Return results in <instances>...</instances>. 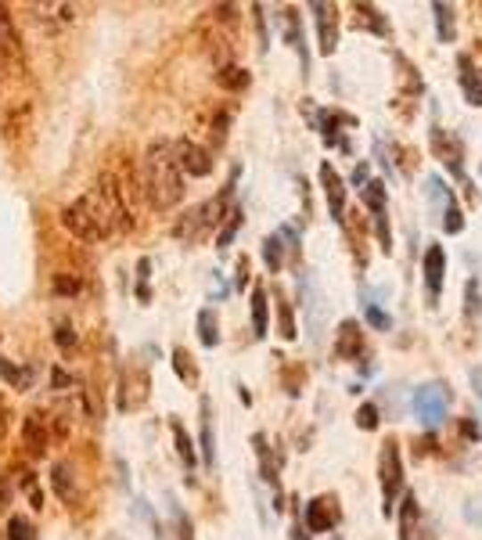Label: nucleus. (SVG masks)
I'll use <instances>...</instances> for the list:
<instances>
[{
	"label": "nucleus",
	"instance_id": "46",
	"mask_svg": "<svg viewBox=\"0 0 482 540\" xmlns=\"http://www.w3.org/2000/svg\"><path fill=\"white\" fill-rule=\"evenodd\" d=\"M471 389H475V393H478V400H482V368H475V372H471Z\"/></svg>",
	"mask_w": 482,
	"mask_h": 540
},
{
	"label": "nucleus",
	"instance_id": "7",
	"mask_svg": "<svg viewBox=\"0 0 482 540\" xmlns=\"http://www.w3.org/2000/svg\"><path fill=\"white\" fill-rule=\"evenodd\" d=\"M429 199H432L436 209L446 213V217H443V231H446V234H461V231H464V217H461V206L453 202L450 188L443 184V176H429Z\"/></svg>",
	"mask_w": 482,
	"mask_h": 540
},
{
	"label": "nucleus",
	"instance_id": "6",
	"mask_svg": "<svg viewBox=\"0 0 482 540\" xmlns=\"http://www.w3.org/2000/svg\"><path fill=\"white\" fill-rule=\"evenodd\" d=\"M0 65H12L15 72L26 69V54H22V37L15 29L12 12L0 4Z\"/></svg>",
	"mask_w": 482,
	"mask_h": 540
},
{
	"label": "nucleus",
	"instance_id": "42",
	"mask_svg": "<svg viewBox=\"0 0 482 540\" xmlns=\"http://www.w3.org/2000/svg\"><path fill=\"white\" fill-rule=\"evenodd\" d=\"M51 389H58V393H65V389H79V386L72 382V375H69L65 368H54V372H51Z\"/></svg>",
	"mask_w": 482,
	"mask_h": 540
},
{
	"label": "nucleus",
	"instance_id": "26",
	"mask_svg": "<svg viewBox=\"0 0 482 540\" xmlns=\"http://www.w3.org/2000/svg\"><path fill=\"white\" fill-rule=\"evenodd\" d=\"M173 368H176V375H180L187 386H195V382H199V368H195V360H191V353H187L184 346H176V349H173Z\"/></svg>",
	"mask_w": 482,
	"mask_h": 540
},
{
	"label": "nucleus",
	"instance_id": "37",
	"mask_svg": "<svg viewBox=\"0 0 482 540\" xmlns=\"http://www.w3.org/2000/svg\"><path fill=\"white\" fill-rule=\"evenodd\" d=\"M464 314L468 317H478V310H482V296H478V282L475 278H468V285H464Z\"/></svg>",
	"mask_w": 482,
	"mask_h": 540
},
{
	"label": "nucleus",
	"instance_id": "34",
	"mask_svg": "<svg viewBox=\"0 0 482 540\" xmlns=\"http://www.w3.org/2000/svg\"><path fill=\"white\" fill-rule=\"evenodd\" d=\"M19 487H22V494L29 497V504L40 511V508H44V494H40V483H37V476H33V472H19Z\"/></svg>",
	"mask_w": 482,
	"mask_h": 540
},
{
	"label": "nucleus",
	"instance_id": "13",
	"mask_svg": "<svg viewBox=\"0 0 482 540\" xmlns=\"http://www.w3.org/2000/svg\"><path fill=\"white\" fill-rule=\"evenodd\" d=\"M29 15L37 26H44L47 33L69 29L76 22V8L72 4H29Z\"/></svg>",
	"mask_w": 482,
	"mask_h": 540
},
{
	"label": "nucleus",
	"instance_id": "4",
	"mask_svg": "<svg viewBox=\"0 0 482 540\" xmlns=\"http://www.w3.org/2000/svg\"><path fill=\"white\" fill-rule=\"evenodd\" d=\"M148 393H151V379L144 368H127L123 379H119V411H141L148 404Z\"/></svg>",
	"mask_w": 482,
	"mask_h": 540
},
{
	"label": "nucleus",
	"instance_id": "25",
	"mask_svg": "<svg viewBox=\"0 0 482 540\" xmlns=\"http://www.w3.org/2000/svg\"><path fill=\"white\" fill-rule=\"evenodd\" d=\"M432 12H436L439 40H443V44H453V37H457V26H453V4H432Z\"/></svg>",
	"mask_w": 482,
	"mask_h": 540
},
{
	"label": "nucleus",
	"instance_id": "28",
	"mask_svg": "<svg viewBox=\"0 0 482 540\" xmlns=\"http://www.w3.org/2000/svg\"><path fill=\"white\" fill-rule=\"evenodd\" d=\"M169 429H173V439H176V454H180V462H184L187 469H195V446H191L184 425H180V421H169Z\"/></svg>",
	"mask_w": 482,
	"mask_h": 540
},
{
	"label": "nucleus",
	"instance_id": "36",
	"mask_svg": "<svg viewBox=\"0 0 482 540\" xmlns=\"http://www.w3.org/2000/svg\"><path fill=\"white\" fill-rule=\"evenodd\" d=\"M15 487H19V469H8L4 476H0V508H8V504H12Z\"/></svg>",
	"mask_w": 482,
	"mask_h": 540
},
{
	"label": "nucleus",
	"instance_id": "40",
	"mask_svg": "<svg viewBox=\"0 0 482 540\" xmlns=\"http://www.w3.org/2000/svg\"><path fill=\"white\" fill-rule=\"evenodd\" d=\"M356 425L367 429V432H374V429H378V407H374V404H364V407L356 411Z\"/></svg>",
	"mask_w": 482,
	"mask_h": 540
},
{
	"label": "nucleus",
	"instance_id": "10",
	"mask_svg": "<svg viewBox=\"0 0 482 540\" xmlns=\"http://www.w3.org/2000/svg\"><path fill=\"white\" fill-rule=\"evenodd\" d=\"M339 519H342L339 501L328 497V494H321V497H314V501L306 504V529H310V533H331V529L339 526Z\"/></svg>",
	"mask_w": 482,
	"mask_h": 540
},
{
	"label": "nucleus",
	"instance_id": "19",
	"mask_svg": "<svg viewBox=\"0 0 482 540\" xmlns=\"http://www.w3.org/2000/svg\"><path fill=\"white\" fill-rule=\"evenodd\" d=\"M457 65H461V90H464V102L475 105V109H482V76L471 69L468 54H461Z\"/></svg>",
	"mask_w": 482,
	"mask_h": 540
},
{
	"label": "nucleus",
	"instance_id": "30",
	"mask_svg": "<svg viewBox=\"0 0 482 540\" xmlns=\"http://www.w3.org/2000/svg\"><path fill=\"white\" fill-rule=\"evenodd\" d=\"M277 296V317H281V339H296L299 331H296V321H292V303H288L281 292H274Z\"/></svg>",
	"mask_w": 482,
	"mask_h": 540
},
{
	"label": "nucleus",
	"instance_id": "50",
	"mask_svg": "<svg viewBox=\"0 0 482 540\" xmlns=\"http://www.w3.org/2000/svg\"><path fill=\"white\" fill-rule=\"evenodd\" d=\"M0 69H4V65H0Z\"/></svg>",
	"mask_w": 482,
	"mask_h": 540
},
{
	"label": "nucleus",
	"instance_id": "39",
	"mask_svg": "<svg viewBox=\"0 0 482 540\" xmlns=\"http://www.w3.org/2000/svg\"><path fill=\"white\" fill-rule=\"evenodd\" d=\"M238 227H241V213H238V209H231V220L220 227V238H216V241H220V249H227V245H231V238H234V231H238Z\"/></svg>",
	"mask_w": 482,
	"mask_h": 540
},
{
	"label": "nucleus",
	"instance_id": "20",
	"mask_svg": "<svg viewBox=\"0 0 482 540\" xmlns=\"http://www.w3.org/2000/svg\"><path fill=\"white\" fill-rule=\"evenodd\" d=\"M51 487H54V494L61 497V501H76V476H72V465L69 462H58L54 469H51Z\"/></svg>",
	"mask_w": 482,
	"mask_h": 540
},
{
	"label": "nucleus",
	"instance_id": "32",
	"mask_svg": "<svg viewBox=\"0 0 482 540\" xmlns=\"http://www.w3.org/2000/svg\"><path fill=\"white\" fill-rule=\"evenodd\" d=\"M47 436H51V443H65L69 439V414L65 411L47 414Z\"/></svg>",
	"mask_w": 482,
	"mask_h": 540
},
{
	"label": "nucleus",
	"instance_id": "22",
	"mask_svg": "<svg viewBox=\"0 0 482 540\" xmlns=\"http://www.w3.org/2000/svg\"><path fill=\"white\" fill-rule=\"evenodd\" d=\"M216 83L224 86V90H231V94H238V90H245L249 86V72L241 69V65H224V69H216Z\"/></svg>",
	"mask_w": 482,
	"mask_h": 540
},
{
	"label": "nucleus",
	"instance_id": "24",
	"mask_svg": "<svg viewBox=\"0 0 482 540\" xmlns=\"http://www.w3.org/2000/svg\"><path fill=\"white\" fill-rule=\"evenodd\" d=\"M364 202L371 209V220L374 217H389V213H385V184H381V180H367V184H364Z\"/></svg>",
	"mask_w": 482,
	"mask_h": 540
},
{
	"label": "nucleus",
	"instance_id": "31",
	"mask_svg": "<svg viewBox=\"0 0 482 540\" xmlns=\"http://www.w3.org/2000/svg\"><path fill=\"white\" fill-rule=\"evenodd\" d=\"M199 339H202V346H216V342H220L216 314H213V310H202V314H199Z\"/></svg>",
	"mask_w": 482,
	"mask_h": 540
},
{
	"label": "nucleus",
	"instance_id": "1",
	"mask_svg": "<svg viewBox=\"0 0 482 540\" xmlns=\"http://www.w3.org/2000/svg\"><path fill=\"white\" fill-rule=\"evenodd\" d=\"M61 227L76 241H86V245L109 241L116 234H130L137 227V209L123 195L116 169H105L98 180H94V188L86 195L72 199L61 209Z\"/></svg>",
	"mask_w": 482,
	"mask_h": 540
},
{
	"label": "nucleus",
	"instance_id": "17",
	"mask_svg": "<svg viewBox=\"0 0 482 540\" xmlns=\"http://www.w3.org/2000/svg\"><path fill=\"white\" fill-rule=\"evenodd\" d=\"M335 353H339L342 360H356V356L364 353V335H360V324H356V321H342V324H339Z\"/></svg>",
	"mask_w": 482,
	"mask_h": 540
},
{
	"label": "nucleus",
	"instance_id": "38",
	"mask_svg": "<svg viewBox=\"0 0 482 540\" xmlns=\"http://www.w3.org/2000/svg\"><path fill=\"white\" fill-rule=\"evenodd\" d=\"M367 321H371V328H378V331H389V328H393V317L385 314V310H378L374 303H367Z\"/></svg>",
	"mask_w": 482,
	"mask_h": 540
},
{
	"label": "nucleus",
	"instance_id": "23",
	"mask_svg": "<svg viewBox=\"0 0 482 540\" xmlns=\"http://www.w3.org/2000/svg\"><path fill=\"white\" fill-rule=\"evenodd\" d=\"M0 379H4L12 389H29V382H33V372H29V368H15L12 360H4V356H0Z\"/></svg>",
	"mask_w": 482,
	"mask_h": 540
},
{
	"label": "nucleus",
	"instance_id": "11",
	"mask_svg": "<svg viewBox=\"0 0 482 540\" xmlns=\"http://www.w3.org/2000/svg\"><path fill=\"white\" fill-rule=\"evenodd\" d=\"M310 12L317 19L321 54H335V47H339V8L335 4H310Z\"/></svg>",
	"mask_w": 482,
	"mask_h": 540
},
{
	"label": "nucleus",
	"instance_id": "27",
	"mask_svg": "<svg viewBox=\"0 0 482 540\" xmlns=\"http://www.w3.org/2000/svg\"><path fill=\"white\" fill-rule=\"evenodd\" d=\"M252 328H256L259 339L266 335V289L263 285L252 289Z\"/></svg>",
	"mask_w": 482,
	"mask_h": 540
},
{
	"label": "nucleus",
	"instance_id": "21",
	"mask_svg": "<svg viewBox=\"0 0 482 540\" xmlns=\"http://www.w3.org/2000/svg\"><path fill=\"white\" fill-rule=\"evenodd\" d=\"M418 497L404 494V508H400V540H414L418 533Z\"/></svg>",
	"mask_w": 482,
	"mask_h": 540
},
{
	"label": "nucleus",
	"instance_id": "3",
	"mask_svg": "<svg viewBox=\"0 0 482 540\" xmlns=\"http://www.w3.org/2000/svg\"><path fill=\"white\" fill-rule=\"evenodd\" d=\"M378 476H381V511L393 515L396 497L404 494V465H400V443L385 439L381 458H378Z\"/></svg>",
	"mask_w": 482,
	"mask_h": 540
},
{
	"label": "nucleus",
	"instance_id": "8",
	"mask_svg": "<svg viewBox=\"0 0 482 540\" xmlns=\"http://www.w3.org/2000/svg\"><path fill=\"white\" fill-rule=\"evenodd\" d=\"M446 386H421L418 393H414V411H418V418L429 425V429H436L443 418H446Z\"/></svg>",
	"mask_w": 482,
	"mask_h": 540
},
{
	"label": "nucleus",
	"instance_id": "33",
	"mask_svg": "<svg viewBox=\"0 0 482 540\" xmlns=\"http://www.w3.org/2000/svg\"><path fill=\"white\" fill-rule=\"evenodd\" d=\"M8 540H37V526L26 515H12L8 522Z\"/></svg>",
	"mask_w": 482,
	"mask_h": 540
},
{
	"label": "nucleus",
	"instance_id": "9",
	"mask_svg": "<svg viewBox=\"0 0 482 540\" xmlns=\"http://www.w3.org/2000/svg\"><path fill=\"white\" fill-rule=\"evenodd\" d=\"M22 446L26 454L37 462L51 450V436H47V414L44 411H29L26 421H22Z\"/></svg>",
	"mask_w": 482,
	"mask_h": 540
},
{
	"label": "nucleus",
	"instance_id": "29",
	"mask_svg": "<svg viewBox=\"0 0 482 540\" xmlns=\"http://www.w3.org/2000/svg\"><path fill=\"white\" fill-rule=\"evenodd\" d=\"M202 454L206 465L216 462V446H213V421H209V400H202Z\"/></svg>",
	"mask_w": 482,
	"mask_h": 540
},
{
	"label": "nucleus",
	"instance_id": "16",
	"mask_svg": "<svg viewBox=\"0 0 482 540\" xmlns=\"http://www.w3.org/2000/svg\"><path fill=\"white\" fill-rule=\"evenodd\" d=\"M432 148H436L439 159H446V169L461 176V159H464L461 141H457L450 130H439V127H436V130H432Z\"/></svg>",
	"mask_w": 482,
	"mask_h": 540
},
{
	"label": "nucleus",
	"instance_id": "2",
	"mask_svg": "<svg viewBox=\"0 0 482 540\" xmlns=\"http://www.w3.org/2000/svg\"><path fill=\"white\" fill-rule=\"evenodd\" d=\"M137 184H141V195L148 199L151 209L169 213L173 206H180V199H184V173H180V166H176L173 141L159 137V141H151V144L144 148Z\"/></svg>",
	"mask_w": 482,
	"mask_h": 540
},
{
	"label": "nucleus",
	"instance_id": "49",
	"mask_svg": "<svg viewBox=\"0 0 482 540\" xmlns=\"http://www.w3.org/2000/svg\"><path fill=\"white\" fill-rule=\"evenodd\" d=\"M292 540H310V529H306V526H299V522H296V529H292Z\"/></svg>",
	"mask_w": 482,
	"mask_h": 540
},
{
	"label": "nucleus",
	"instance_id": "41",
	"mask_svg": "<svg viewBox=\"0 0 482 540\" xmlns=\"http://www.w3.org/2000/svg\"><path fill=\"white\" fill-rule=\"evenodd\" d=\"M54 292L58 296H76L79 292V278L76 274H58L54 278Z\"/></svg>",
	"mask_w": 482,
	"mask_h": 540
},
{
	"label": "nucleus",
	"instance_id": "18",
	"mask_svg": "<svg viewBox=\"0 0 482 540\" xmlns=\"http://www.w3.org/2000/svg\"><path fill=\"white\" fill-rule=\"evenodd\" d=\"M353 26L356 29H371L374 37H389V22H385V15H378L374 4H353Z\"/></svg>",
	"mask_w": 482,
	"mask_h": 540
},
{
	"label": "nucleus",
	"instance_id": "14",
	"mask_svg": "<svg viewBox=\"0 0 482 540\" xmlns=\"http://www.w3.org/2000/svg\"><path fill=\"white\" fill-rule=\"evenodd\" d=\"M29 116H33V105L26 98H12L8 105H0V127H4V134L12 141L29 127Z\"/></svg>",
	"mask_w": 482,
	"mask_h": 540
},
{
	"label": "nucleus",
	"instance_id": "47",
	"mask_svg": "<svg viewBox=\"0 0 482 540\" xmlns=\"http://www.w3.org/2000/svg\"><path fill=\"white\" fill-rule=\"evenodd\" d=\"M461 432L471 436V439H478V425H475V421H461Z\"/></svg>",
	"mask_w": 482,
	"mask_h": 540
},
{
	"label": "nucleus",
	"instance_id": "45",
	"mask_svg": "<svg viewBox=\"0 0 482 540\" xmlns=\"http://www.w3.org/2000/svg\"><path fill=\"white\" fill-rule=\"evenodd\" d=\"M245 282H249V259L241 256L238 259V285H245Z\"/></svg>",
	"mask_w": 482,
	"mask_h": 540
},
{
	"label": "nucleus",
	"instance_id": "43",
	"mask_svg": "<svg viewBox=\"0 0 482 540\" xmlns=\"http://www.w3.org/2000/svg\"><path fill=\"white\" fill-rule=\"evenodd\" d=\"M54 342H58V346H76V331H72V324H69V321L54 324Z\"/></svg>",
	"mask_w": 482,
	"mask_h": 540
},
{
	"label": "nucleus",
	"instance_id": "35",
	"mask_svg": "<svg viewBox=\"0 0 482 540\" xmlns=\"http://www.w3.org/2000/svg\"><path fill=\"white\" fill-rule=\"evenodd\" d=\"M263 259H266L270 270H281V263H284V256H281V234H270L263 241Z\"/></svg>",
	"mask_w": 482,
	"mask_h": 540
},
{
	"label": "nucleus",
	"instance_id": "44",
	"mask_svg": "<svg viewBox=\"0 0 482 540\" xmlns=\"http://www.w3.org/2000/svg\"><path fill=\"white\" fill-rule=\"evenodd\" d=\"M8 414H12V411H8V404L0 400V443H4V436H8Z\"/></svg>",
	"mask_w": 482,
	"mask_h": 540
},
{
	"label": "nucleus",
	"instance_id": "48",
	"mask_svg": "<svg viewBox=\"0 0 482 540\" xmlns=\"http://www.w3.org/2000/svg\"><path fill=\"white\" fill-rule=\"evenodd\" d=\"M353 184H367V166H356V173H353Z\"/></svg>",
	"mask_w": 482,
	"mask_h": 540
},
{
	"label": "nucleus",
	"instance_id": "15",
	"mask_svg": "<svg viewBox=\"0 0 482 540\" xmlns=\"http://www.w3.org/2000/svg\"><path fill=\"white\" fill-rule=\"evenodd\" d=\"M443 278H446V252L443 245H429L425 252V289H429V303H436L439 289H443Z\"/></svg>",
	"mask_w": 482,
	"mask_h": 540
},
{
	"label": "nucleus",
	"instance_id": "5",
	"mask_svg": "<svg viewBox=\"0 0 482 540\" xmlns=\"http://www.w3.org/2000/svg\"><path fill=\"white\" fill-rule=\"evenodd\" d=\"M173 155H176V166H180L184 176H209V173H213V155H209V148H202V144H195V141H187V137L173 141Z\"/></svg>",
	"mask_w": 482,
	"mask_h": 540
},
{
	"label": "nucleus",
	"instance_id": "12",
	"mask_svg": "<svg viewBox=\"0 0 482 540\" xmlns=\"http://www.w3.org/2000/svg\"><path fill=\"white\" fill-rule=\"evenodd\" d=\"M321 188L328 195V209H331V220L335 224H346V188H342V176L331 162L321 166Z\"/></svg>",
	"mask_w": 482,
	"mask_h": 540
}]
</instances>
